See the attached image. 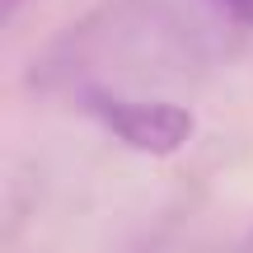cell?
Wrapping results in <instances>:
<instances>
[{
    "mask_svg": "<svg viewBox=\"0 0 253 253\" xmlns=\"http://www.w3.org/2000/svg\"><path fill=\"white\" fill-rule=\"evenodd\" d=\"M19 5H24V0H0V14H5V19H9V14H14V9H19Z\"/></svg>",
    "mask_w": 253,
    "mask_h": 253,
    "instance_id": "obj_2",
    "label": "cell"
},
{
    "mask_svg": "<svg viewBox=\"0 0 253 253\" xmlns=\"http://www.w3.org/2000/svg\"><path fill=\"white\" fill-rule=\"evenodd\" d=\"M89 113L113 136H122L131 150H145V155H173L192 136V113L164 99H122V94L94 89Z\"/></svg>",
    "mask_w": 253,
    "mask_h": 253,
    "instance_id": "obj_1",
    "label": "cell"
}]
</instances>
